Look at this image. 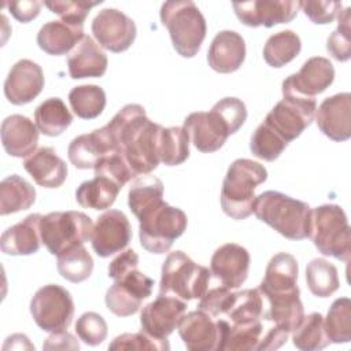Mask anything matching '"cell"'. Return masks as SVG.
Returning a JSON list of instances; mask_svg holds the SVG:
<instances>
[{
	"instance_id": "cell-35",
	"label": "cell",
	"mask_w": 351,
	"mask_h": 351,
	"mask_svg": "<svg viewBox=\"0 0 351 351\" xmlns=\"http://www.w3.org/2000/svg\"><path fill=\"white\" fill-rule=\"evenodd\" d=\"M228 321L234 325H248L263 317V296L259 289H243L233 293L226 313Z\"/></svg>"
},
{
	"instance_id": "cell-9",
	"label": "cell",
	"mask_w": 351,
	"mask_h": 351,
	"mask_svg": "<svg viewBox=\"0 0 351 351\" xmlns=\"http://www.w3.org/2000/svg\"><path fill=\"white\" fill-rule=\"evenodd\" d=\"M30 314L36 325L45 332L66 330L74 317V302L66 288L59 284H48L33 295Z\"/></svg>"
},
{
	"instance_id": "cell-51",
	"label": "cell",
	"mask_w": 351,
	"mask_h": 351,
	"mask_svg": "<svg viewBox=\"0 0 351 351\" xmlns=\"http://www.w3.org/2000/svg\"><path fill=\"white\" fill-rule=\"evenodd\" d=\"M300 8L304 15L317 25H326L335 21L341 11L340 1H300Z\"/></svg>"
},
{
	"instance_id": "cell-36",
	"label": "cell",
	"mask_w": 351,
	"mask_h": 351,
	"mask_svg": "<svg viewBox=\"0 0 351 351\" xmlns=\"http://www.w3.org/2000/svg\"><path fill=\"white\" fill-rule=\"evenodd\" d=\"M302 49L300 37L292 30H282L271 34L263 47L265 62L276 69L292 62Z\"/></svg>"
},
{
	"instance_id": "cell-33",
	"label": "cell",
	"mask_w": 351,
	"mask_h": 351,
	"mask_svg": "<svg viewBox=\"0 0 351 351\" xmlns=\"http://www.w3.org/2000/svg\"><path fill=\"white\" fill-rule=\"evenodd\" d=\"M36 202L34 186L18 174L5 177L0 184V214L8 215L27 210Z\"/></svg>"
},
{
	"instance_id": "cell-14",
	"label": "cell",
	"mask_w": 351,
	"mask_h": 351,
	"mask_svg": "<svg viewBox=\"0 0 351 351\" xmlns=\"http://www.w3.org/2000/svg\"><path fill=\"white\" fill-rule=\"evenodd\" d=\"M132 240V226L128 217L119 210L103 213L92 230V248L100 258L121 252Z\"/></svg>"
},
{
	"instance_id": "cell-49",
	"label": "cell",
	"mask_w": 351,
	"mask_h": 351,
	"mask_svg": "<svg viewBox=\"0 0 351 351\" xmlns=\"http://www.w3.org/2000/svg\"><path fill=\"white\" fill-rule=\"evenodd\" d=\"M95 176H106L115 181L121 188L136 177L121 152H115L103 159L95 167Z\"/></svg>"
},
{
	"instance_id": "cell-13",
	"label": "cell",
	"mask_w": 351,
	"mask_h": 351,
	"mask_svg": "<svg viewBox=\"0 0 351 351\" xmlns=\"http://www.w3.org/2000/svg\"><path fill=\"white\" fill-rule=\"evenodd\" d=\"M237 19L248 27H273L291 22L300 10L295 0H251L233 3Z\"/></svg>"
},
{
	"instance_id": "cell-8",
	"label": "cell",
	"mask_w": 351,
	"mask_h": 351,
	"mask_svg": "<svg viewBox=\"0 0 351 351\" xmlns=\"http://www.w3.org/2000/svg\"><path fill=\"white\" fill-rule=\"evenodd\" d=\"M92 230L90 217L81 211H53L41 217L40 222L41 243L56 256L88 241Z\"/></svg>"
},
{
	"instance_id": "cell-32",
	"label": "cell",
	"mask_w": 351,
	"mask_h": 351,
	"mask_svg": "<svg viewBox=\"0 0 351 351\" xmlns=\"http://www.w3.org/2000/svg\"><path fill=\"white\" fill-rule=\"evenodd\" d=\"M219 326L218 351H250L256 350L262 336V322L248 325H234L228 319H217Z\"/></svg>"
},
{
	"instance_id": "cell-46",
	"label": "cell",
	"mask_w": 351,
	"mask_h": 351,
	"mask_svg": "<svg viewBox=\"0 0 351 351\" xmlns=\"http://www.w3.org/2000/svg\"><path fill=\"white\" fill-rule=\"evenodd\" d=\"M103 1H86V0H52L45 1L44 5L49 8L51 12L59 15L62 21L73 25L84 26V22L90 11L97 4Z\"/></svg>"
},
{
	"instance_id": "cell-21",
	"label": "cell",
	"mask_w": 351,
	"mask_h": 351,
	"mask_svg": "<svg viewBox=\"0 0 351 351\" xmlns=\"http://www.w3.org/2000/svg\"><path fill=\"white\" fill-rule=\"evenodd\" d=\"M319 130L333 141H346L351 137V95L336 93L326 97L315 111Z\"/></svg>"
},
{
	"instance_id": "cell-18",
	"label": "cell",
	"mask_w": 351,
	"mask_h": 351,
	"mask_svg": "<svg viewBox=\"0 0 351 351\" xmlns=\"http://www.w3.org/2000/svg\"><path fill=\"white\" fill-rule=\"evenodd\" d=\"M119 152L106 126L81 134L69 144L67 156L77 169H95L107 156Z\"/></svg>"
},
{
	"instance_id": "cell-39",
	"label": "cell",
	"mask_w": 351,
	"mask_h": 351,
	"mask_svg": "<svg viewBox=\"0 0 351 351\" xmlns=\"http://www.w3.org/2000/svg\"><path fill=\"white\" fill-rule=\"evenodd\" d=\"M306 281L310 292L318 298H328L340 287L336 266L322 258H315L307 263Z\"/></svg>"
},
{
	"instance_id": "cell-27",
	"label": "cell",
	"mask_w": 351,
	"mask_h": 351,
	"mask_svg": "<svg viewBox=\"0 0 351 351\" xmlns=\"http://www.w3.org/2000/svg\"><path fill=\"white\" fill-rule=\"evenodd\" d=\"M40 214H30L21 222L5 229L0 239L1 252L5 255H32L40 250L41 234H40Z\"/></svg>"
},
{
	"instance_id": "cell-29",
	"label": "cell",
	"mask_w": 351,
	"mask_h": 351,
	"mask_svg": "<svg viewBox=\"0 0 351 351\" xmlns=\"http://www.w3.org/2000/svg\"><path fill=\"white\" fill-rule=\"evenodd\" d=\"M84 26L64 21H49L37 33L38 47L48 55H64L84 37Z\"/></svg>"
},
{
	"instance_id": "cell-6",
	"label": "cell",
	"mask_w": 351,
	"mask_h": 351,
	"mask_svg": "<svg viewBox=\"0 0 351 351\" xmlns=\"http://www.w3.org/2000/svg\"><path fill=\"white\" fill-rule=\"evenodd\" d=\"M211 270L193 262L185 252H170L160 271L159 293L182 300L200 299L208 289Z\"/></svg>"
},
{
	"instance_id": "cell-16",
	"label": "cell",
	"mask_w": 351,
	"mask_h": 351,
	"mask_svg": "<svg viewBox=\"0 0 351 351\" xmlns=\"http://www.w3.org/2000/svg\"><path fill=\"white\" fill-rule=\"evenodd\" d=\"M200 152H215L233 134L222 115L213 107L208 112L196 111L184 119L182 126Z\"/></svg>"
},
{
	"instance_id": "cell-10",
	"label": "cell",
	"mask_w": 351,
	"mask_h": 351,
	"mask_svg": "<svg viewBox=\"0 0 351 351\" xmlns=\"http://www.w3.org/2000/svg\"><path fill=\"white\" fill-rule=\"evenodd\" d=\"M315 97L282 93L280 100L266 115L263 123L273 129L284 141L298 138L315 118Z\"/></svg>"
},
{
	"instance_id": "cell-34",
	"label": "cell",
	"mask_w": 351,
	"mask_h": 351,
	"mask_svg": "<svg viewBox=\"0 0 351 351\" xmlns=\"http://www.w3.org/2000/svg\"><path fill=\"white\" fill-rule=\"evenodd\" d=\"M34 121L43 134L55 137L71 125L73 115L62 99L49 97L34 110Z\"/></svg>"
},
{
	"instance_id": "cell-19",
	"label": "cell",
	"mask_w": 351,
	"mask_h": 351,
	"mask_svg": "<svg viewBox=\"0 0 351 351\" xmlns=\"http://www.w3.org/2000/svg\"><path fill=\"white\" fill-rule=\"evenodd\" d=\"M44 88L43 69L30 59L18 60L4 81V95L11 104L22 106L34 100Z\"/></svg>"
},
{
	"instance_id": "cell-4",
	"label": "cell",
	"mask_w": 351,
	"mask_h": 351,
	"mask_svg": "<svg viewBox=\"0 0 351 351\" xmlns=\"http://www.w3.org/2000/svg\"><path fill=\"white\" fill-rule=\"evenodd\" d=\"M162 25L169 30L173 48L182 58H193L206 37L207 25L197 5L191 0H170L160 7Z\"/></svg>"
},
{
	"instance_id": "cell-17",
	"label": "cell",
	"mask_w": 351,
	"mask_h": 351,
	"mask_svg": "<svg viewBox=\"0 0 351 351\" xmlns=\"http://www.w3.org/2000/svg\"><path fill=\"white\" fill-rule=\"evenodd\" d=\"M335 67L332 62L322 56H313L306 60L296 74H291L282 81V93H292L304 97H314L332 85Z\"/></svg>"
},
{
	"instance_id": "cell-23",
	"label": "cell",
	"mask_w": 351,
	"mask_h": 351,
	"mask_svg": "<svg viewBox=\"0 0 351 351\" xmlns=\"http://www.w3.org/2000/svg\"><path fill=\"white\" fill-rule=\"evenodd\" d=\"M298 273L299 266L295 256L288 252H278L269 261L258 289L263 298L296 293L299 292Z\"/></svg>"
},
{
	"instance_id": "cell-40",
	"label": "cell",
	"mask_w": 351,
	"mask_h": 351,
	"mask_svg": "<svg viewBox=\"0 0 351 351\" xmlns=\"http://www.w3.org/2000/svg\"><path fill=\"white\" fill-rule=\"evenodd\" d=\"M292 343L302 351H317L325 348L330 341L324 329V317L319 313L304 315L292 330Z\"/></svg>"
},
{
	"instance_id": "cell-54",
	"label": "cell",
	"mask_w": 351,
	"mask_h": 351,
	"mask_svg": "<svg viewBox=\"0 0 351 351\" xmlns=\"http://www.w3.org/2000/svg\"><path fill=\"white\" fill-rule=\"evenodd\" d=\"M44 350H80V344L75 337L66 332H53L44 343Z\"/></svg>"
},
{
	"instance_id": "cell-55",
	"label": "cell",
	"mask_w": 351,
	"mask_h": 351,
	"mask_svg": "<svg viewBox=\"0 0 351 351\" xmlns=\"http://www.w3.org/2000/svg\"><path fill=\"white\" fill-rule=\"evenodd\" d=\"M288 335L289 332H287L285 329H281L278 326H273L267 330V333L261 337L256 350H276L280 348L287 340H288Z\"/></svg>"
},
{
	"instance_id": "cell-38",
	"label": "cell",
	"mask_w": 351,
	"mask_h": 351,
	"mask_svg": "<svg viewBox=\"0 0 351 351\" xmlns=\"http://www.w3.org/2000/svg\"><path fill=\"white\" fill-rule=\"evenodd\" d=\"M106 92L99 85H78L69 92V103L78 118H97L106 107Z\"/></svg>"
},
{
	"instance_id": "cell-43",
	"label": "cell",
	"mask_w": 351,
	"mask_h": 351,
	"mask_svg": "<svg viewBox=\"0 0 351 351\" xmlns=\"http://www.w3.org/2000/svg\"><path fill=\"white\" fill-rule=\"evenodd\" d=\"M324 329L330 343H348L351 340V300L336 299L324 319Z\"/></svg>"
},
{
	"instance_id": "cell-20",
	"label": "cell",
	"mask_w": 351,
	"mask_h": 351,
	"mask_svg": "<svg viewBox=\"0 0 351 351\" xmlns=\"http://www.w3.org/2000/svg\"><path fill=\"white\" fill-rule=\"evenodd\" d=\"M250 261V254L244 247L236 243H226L214 251L210 270L223 287L236 289L248 277Z\"/></svg>"
},
{
	"instance_id": "cell-53",
	"label": "cell",
	"mask_w": 351,
	"mask_h": 351,
	"mask_svg": "<svg viewBox=\"0 0 351 351\" xmlns=\"http://www.w3.org/2000/svg\"><path fill=\"white\" fill-rule=\"evenodd\" d=\"M5 5L8 7V11L16 21L22 23H27L38 16L43 3L37 0H22V1H10V3H5Z\"/></svg>"
},
{
	"instance_id": "cell-3",
	"label": "cell",
	"mask_w": 351,
	"mask_h": 351,
	"mask_svg": "<svg viewBox=\"0 0 351 351\" xmlns=\"http://www.w3.org/2000/svg\"><path fill=\"white\" fill-rule=\"evenodd\" d=\"M267 180V170L259 162L236 159L228 169L221 188L222 211L241 221L254 213L255 188Z\"/></svg>"
},
{
	"instance_id": "cell-11",
	"label": "cell",
	"mask_w": 351,
	"mask_h": 351,
	"mask_svg": "<svg viewBox=\"0 0 351 351\" xmlns=\"http://www.w3.org/2000/svg\"><path fill=\"white\" fill-rule=\"evenodd\" d=\"M154 280L137 270H129L107 289L104 302L107 308L118 317H129L136 314L143 300L151 296Z\"/></svg>"
},
{
	"instance_id": "cell-2",
	"label": "cell",
	"mask_w": 351,
	"mask_h": 351,
	"mask_svg": "<svg viewBox=\"0 0 351 351\" xmlns=\"http://www.w3.org/2000/svg\"><path fill=\"white\" fill-rule=\"evenodd\" d=\"M254 214L285 239L303 240L310 236V206L278 191H266L258 195L254 203Z\"/></svg>"
},
{
	"instance_id": "cell-42",
	"label": "cell",
	"mask_w": 351,
	"mask_h": 351,
	"mask_svg": "<svg viewBox=\"0 0 351 351\" xmlns=\"http://www.w3.org/2000/svg\"><path fill=\"white\" fill-rule=\"evenodd\" d=\"M58 271L70 282H82L93 271V259L84 244L73 247L58 255Z\"/></svg>"
},
{
	"instance_id": "cell-26",
	"label": "cell",
	"mask_w": 351,
	"mask_h": 351,
	"mask_svg": "<svg viewBox=\"0 0 351 351\" xmlns=\"http://www.w3.org/2000/svg\"><path fill=\"white\" fill-rule=\"evenodd\" d=\"M23 167L43 188H59L67 178V165L51 147H41L26 156Z\"/></svg>"
},
{
	"instance_id": "cell-52",
	"label": "cell",
	"mask_w": 351,
	"mask_h": 351,
	"mask_svg": "<svg viewBox=\"0 0 351 351\" xmlns=\"http://www.w3.org/2000/svg\"><path fill=\"white\" fill-rule=\"evenodd\" d=\"M137 266H138V255L132 248L125 250L110 262L108 277L112 280H117Z\"/></svg>"
},
{
	"instance_id": "cell-31",
	"label": "cell",
	"mask_w": 351,
	"mask_h": 351,
	"mask_svg": "<svg viewBox=\"0 0 351 351\" xmlns=\"http://www.w3.org/2000/svg\"><path fill=\"white\" fill-rule=\"evenodd\" d=\"M265 299L267 300L269 306L267 310L263 311V318L273 322L276 326L285 329L287 332H292L304 317L300 292L269 296Z\"/></svg>"
},
{
	"instance_id": "cell-22",
	"label": "cell",
	"mask_w": 351,
	"mask_h": 351,
	"mask_svg": "<svg viewBox=\"0 0 351 351\" xmlns=\"http://www.w3.org/2000/svg\"><path fill=\"white\" fill-rule=\"evenodd\" d=\"M178 333L191 351H211L219 347V326L213 317L202 310L191 311L178 324Z\"/></svg>"
},
{
	"instance_id": "cell-44",
	"label": "cell",
	"mask_w": 351,
	"mask_h": 351,
	"mask_svg": "<svg viewBox=\"0 0 351 351\" xmlns=\"http://www.w3.org/2000/svg\"><path fill=\"white\" fill-rule=\"evenodd\" d=\"M287 145L288 143L263 122L255 129L250 141L252 155L267 162L276 160L284 152Z\"/></svg>"
},
{
	"instance_id": "cell-28",
	"label": "cell",
	"mask_w": 351,
	"mask_h": 351,
	"mask_svg": "<svg viewBox=\"0 0 351 351\" xmlns=\"http://www.w3.org/2000/svg\"><path fill=\"white\" fill-rule=\"evenodd\" d=\"M108 59L90 36H84L67 58L69 74L73 80L99 78L107 70Z\"/></svg>"
},
{
	"instance_id": "cell-37",
	"label": "cell",
	"mask_w": 351,
	"mask_h": 351,
	"mask_svg": "<svg viewBox=\"0 0 351 351\" xmlns=\"http://www.w3.org/2000/svg\"><path fill=\"white\" fill-rule=\"evenodd\" d=\"M160 200H163V182L158 177L143 174L132 182L128 193V206L136 218Z\"/></svg>"
},
{
	"instance_id": "cell-25",
	"label": "cell",
	"mask_w": 351,
	"mask_h": 351,
	"mask_svg": "<svg viewBox=\"0 0 351 351\" xmlns=\"http://www.w3.org/2000/svg\"><path fill=\"white\" fill-rule=\"evenodd\" d=\"M37 126L25 115L14 114L1 123V144L4 151L14 158H26L36 151L38 143Z\"/></svg>"
},
{
	"instance_id": "cell-7",
	"label": "cell",
	"mask_w": 351,
	"mask_h": 351,
	"mask_svg": "<svg viewBox=\"0 0 351 351\" xmlns=\"http://www.w3.org/2000/svg\"><path fill=\"white\" fill-rule=\"evenodd\" d=\"M308 237L322 255L348 262L351 252L350 225L340 206L322 204L311 210Z\"/></svg>"
},
{
	"instance_id": "cell-48",
	"label": "cell",
	"mask_w": 351,
	"mask_h": 351,
	"mask_svg": "<svg viewBox=\"0 0 351 351\" xmlns=\"http://www.w3.org/2000/svg\"><path fill=\"white\" fill-rule=\"evenodd\" d=\"M108 350H156L167 351L170 344L166 339H155L145 332L137 333H123L117 336L110 344Z\"/></svg>"
},
{
	"instance_id": "cell-12",
	"label": "cell",
	"mask_w": 351,
	"mask_h": 351,
	"mask_svg": "<svg viewBox=\"0 0 351 351\" xmlns=\"http://www.w3.org/2000/svg\"><path fill=\"white\" fill-rule=\"evenodd\" d=\"M92 33L99 45L119 53L130 48L137 36L132 18L117 8H104L92 21Z\"/></svg>"
},
{
	"instance_id": "cell-30",
	"label": "cell",
	"mask_w": 351,
	"mask_h": 351,
	"mask_svg": "<svg viewBox=\"0 0 351 351\" xmlns=\"http://www.w3.org/2000/svg\"><path fill=\"white\" fill-rule=\"evenodd\" d=\"M122 188L106 176H95L84 181L75 191V200L84 208L107 210L110 208Z\"/></svg>"
},
{
	"instance_id": "cell-1",
	"label": "cell",
	"mask_w": 351,
	"mask_h": 351,
	"mask_svg": "<svg viewBox=\"0 0 351 351\" xmlns=\"http://www.w3.org/2000/svg\"><path fill=\"white\" fill-rule=\"evenodd\" d=\"M106 128L134 176L149 174L158 167L162 126L147 117L143 106H123Z\"/></svg>"
},
{
	"instance_id": "cell-45",
	"label": "cell",
	"mask_w": 351,
	"mask_h": 351,
	"mask_svg": "<svg viewBox=\"0 0 351 351\" xmlns=\"http://www.w3.org/2000/svg\"><path fill=\"white\" fill-rule=\"evenodd\" d=\"M337 29L328 37L326 49L333 59L347 62L351 58V8L341 10L337 14Z\"/></svg>"
},
{
	"instance_id": "cell-24",
	"label": "cell",
	"mask_w": 351,
	"mask_h": 351,
	"mask_svg": "<svg viewBox=\"0 0 351 351\" xmlns=\"http://www.w3.org/2000/svg\"><path fill=\"white\" fill-rule=\"evenodd\" d=\"M245 59L244 38L233 30H222L213 38L208 52V66L221 74H229L241 67Z\"/></svg>"
},
{
	"instance_id": "cell-15",
	"label": "cell",
	"mask_w": 351,
	"mask_h": 351,
	"mask_svg": "<svg viewBox=\"0 0 351 351\" xmlns=\"http://www.w3.org/2000/svg\"><path fill=\"white\" fill-rule=\"evenodd\" d=\"M185 311L186 303L182 299L159 293L154 302L148 303L141 310V330L155 339H166L178 328Z\"/></svg>"
},
{
	"instance_id": "cell-41",
	"label": "cell",
	"mask_w": 351,
	"mask_h": 351,
	"mask_svg": "<svg viewBox=\"0 0 351 351\" xmlns=\"http://www.w3.org/2000/svg\"><path fill=\"white\" fill-rule=\"evenodd\" d=\"M189 156V136L181 126L162 128L159 134V159L166 166H178Z\"/></svg>"
},
{
	"instance_id": "cell-50",
	"label": "cell",
	"mask_w": 351,
	"mask_h": 351,
	"mask_svg": "<svg viewBox=\"0 0 351 351\" xmlns=\"http://www.w3.org/2000/svg\"><path fill=\"white\" fill-rule=\"evenodd\" d=\"M232 298L233 292H230V289L223 285L207 289V292L200 298L197 310H202L211 317L222 315L229 308Z\"/></svg>"
},
{
	"instance_id": "cell-5",
	"label": "cell",
	"mask_w": 351,
	"mask_h": 351,
	"mask_svg": "<svg viewBox=\"0 0 351 351\" xmlns=\"http://www.w3.org/2000/svg\"><path fill=\"white\" fill-rule=\"evenodd\" d=\"M137 219L140 244L151 254L167 252L188 225L186 214L165 200L144 210Z\"/></svg>"
},
{
	"instance_id": "cell-47",
	"label": "cell",
	"mask_w": 351,
	"mask_h": 351,
	"mask_svg": "<svg viewBox=\"0 0 351 351\" xmlns=\"http://www.w3.org/2000/svg\"><path fill=\"white\" fill-rule=\"evenodd\" d=\"M75 332L81 341L88 346H99L101 344L107 335L108 326L104 318L93 311L84 313L75 322Z\"/></svg>"
}]
</instances>
